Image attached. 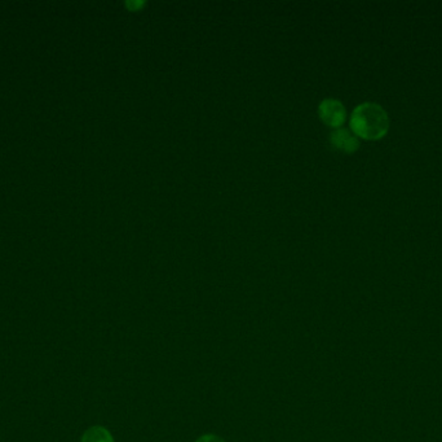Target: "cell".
<instances>
[{
    "instance_id": "cell-1",
    "label": "cell",
    "mask_w": 442,
    "mask_h": 442,
    "mask_svg": "<svg viewBox=\"0 0 442 442\" xmlns=\"http://www.w3.org/2000/svg\"><path fill=\"white\" fill-rule=\"evenodd\" d=\"M349 123L357 138L366 140H377L389 130L388 114L377 103L360 104L352 112Z\"/></svg>"
},
{
    "instance_id": "cell-2",
    "label": "cell",
    "mask_w": 442,
    "mask_h": 442,
    "mask_svg": "<svg viewBox=\"0 0 442 442\" xmlns=\"http://www.w3.org/2000/svg\"><path fill=\"white\" fill-rule=\"evenodd\" d=\"M318 114L326 125L339 129L344 123L346 111L342 101L330 98L321 101L318 105Z\"/></svg>"
},
{
    "instance_id": "cell-3",
    "label": "cell",
    "mask_w": 442,
    "mask_h": 442,
    "mask_svg": "<svg viewBox=\"0 0 442 442\" xmlns=\"http://www.w3.org/2000/svg\"><path fill=\"white\" fill-rule=\"evenodd\" d=\"M330 143L333 144V147L338 151L344 154H353L360 147V140L353 131L343 127L335 129L334 131L330 134Z\"/></svg>"
},
{
    "instance_id": "cell-4",
    "label": "cell",
    "mask_w": 442,
    "mask_h": 442,
    "mask_svg": "<svg viewBox=\"0 0 442 442\" xmlns=\"http://www.w3.org/2000/svg\"><path fill=\"white\" fill-rule=\"evenodd\" d=\"M80 442H114V439L105 427L95 425L83 433Z\"/></svg>"
},
{
    "instance_id": "cell-5",
    "label": "cell",
    "mask_w": 442,
    "mask_h": 442,
    "mask_svg": "<svg viewBox=\"0 0 442 442\" xmlns=\"http://www.w3.org/2000/svg\"><path fill=\"white\" fill-rule=\"evenodd\" d=\"M195 442H225L221 437L216 436V434H211V433H207V434H203L201 436L198 440Z\"/></svg>"
}]
</instances>
